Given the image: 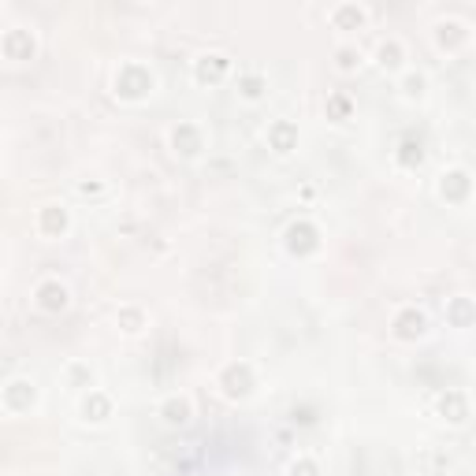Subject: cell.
Returning <instances> with one entry per match:
<instances>
[{
	"instance_id": "3",
	"label": "cell",
	"mask_w": 476,
	"mask_h": 476,
	"mask_svg": "<svg viewBox=\"0 0 476 476\" xmlns=\"http://www.w3.org/2000/svg\"><path fill=\"white\" fill-rule=\"evenodd\" d=\"M160 417H164L168 428H182V425H190V417H193V402L187 395H171L168 402L160 406Z\"/></svg>"
},
{
	"instance_id": "12",
	"label": "cell",
	"mask_w": 476,
	"mask_h": 476,
	"mask_svg": "<svg viewBox=\"0 0 476 476\" xmlns=\"http://www.w3.org/2000/svg\"><path fill=\"white\" fill-rule=\"evenodd\" d=\"M272 138H276V153H290L294 142H298V131L290 123H276L272 127Z\"/></svg>"
},
{
	"instance_id": "5",
	"label": "cell",
	"mask_w": 476,
	"mask_h": 476,
	"mask_svg": "<svg viewBox=\"0 0 476 476\" xmlns=\"http://www.w3.org/2000/svg\"><path fill=\"white\" fill-rule=\"evenodd\" d=\"M331 23L335 30H361L369 23V12L361 4H339V8H331Z\"/></svg>"
},
{
	"instance_id": "4",
	"label": "cell",
	"mask_w": 476,
	"mask_h": 476,
	"mask_svg": "<svg viewBox=\"0 0 476 476\" xmlns=\"http://www.w3.org/2000/svg\"><path fill=\"white\" fill-rule=\"evenodd\" d=\"M227 71H231V60H227L223 52H205L193 74H198V82H220Z\"/></svg>"
},
{
	"instance_id": "1",
	"label": "cell",
	"mask_w": 476,
	"mask_h": 476,
	"mask_svg": "<svg viewBox=\"0 0 476 476\" xmlns=\"http://www.w3.org/2000/svg\"><path fill=\"white\" fill-rule=\"evenodd\" d=\"M153 71L142 68V63H123L116 74V97H123V101H142V97L153 93Z\"/></svg>"
},
{
	"instance_id": "2",
	"label": "cell",
	"mask_w": 476,
	"mask_h": 476,
	"mask_svg": "<svg viewBox=\"0 0 476 476\" xmlns=\"http://www.w3.org/2000/svg\"><path fill=\"white\" fill-rule=\"evenodd\" d=\"M436 41H439V49L454 52V49H461L465 41H469V26L458 23V19H439L436 23Z\"/></svg>"
},
{
	"instance_id": "11",
	"label": "cell",
	"mask_w": 476,
	"mask_h": 476,
	"mask_svg": "<svg viewBox=\"0 0 476 476\" xmlns=\"http://www.w3.org/2000/svg\"><path fill=\"white\" fill-rule=\"evenodd\" d=\"M395 328H398V331H395L398 339H413V335H425V317H420V312H413V309H409L406 317L395 324Z\"/></svg>"
},
{
	"instance_id": "10",
	"label": "cell",
	"mask_w": 476,
	"mask_h": 476,
	"mask_svg": "<svg viewBox=\"0 0 476 476\" xmlns=\"http://www.w3.org/2000/svg\"><path fill=\"white\" fill-rule=\"evenodd\" d=\"M428 90V79H425V71H406L402 74V97L406 101H420Z\"/></svg>"
},
{
	"instance_id": "8",
	"label": "cell",
	"mask_w": 476,
	"mask_h": 476,
	"mask_svg": "<svg viewBox=\"0 0 476 476\" xmlns=\"http://www.w3.org/2000/svg\"><path fill=\"white\" fill-rule=\"evenodd\" d=\"M38 306L49 309V312L68 309V287H63V283H41L38 287Z\"/></svg>"
},
{
	"instance_id": "13",
	"label": "cell",
	"mask_w": 476,
	"mask_h": 476,
	"mask_svg": "<svg viewBox=\"0 0 476 476\" xmlns=\"http://www.w3.org/2000/svg\"><path fill=\"white\" fill-rule=\"evenodd\" d=\"M238 93H242L246 101H257V97L264 93V79L261 74H242V79H238Z\"/></svg>"
},
{
	"instance_id": "7",
	"label": "cell",
	"mask_w": 476,
	"mask_h": 476,
	"mask_svg": "<svg viewBox=\"0 0 476 476\" xmlns=\"http://www.w3.org/2000/svg\"><path fill=\"white\" fill-rule=\"evenodd\" d=\"M402 60H406V49L398 38H387L376 45V63H380L383 71H402Z\"/></svg>"
},
{
	"instance_id": "15",
	"label": "cell",
	"mask_w": 476,
	"mask_h": 476,
	"mask_svg": "<svg viewBox=\"0 0 476 476\" xmlns=\"http://www.w3.org/2000/svg\"><path fill=\"white\" fill-rule=\"evenodd\" d=\"M290 476H317V465L312 461H294L290 465Z\"/></svg>"
},
{
	"instance_id": "16",
	"label": "cell",
	"mask_w": 476,
	"mask_h": 476,
	"mask_svg": "<svg viewBox=\"0 0 476 476\" xmlns=\"http://www.w3.org/2000/svg\"><path fill=\"white\" fill-rule=\"evenodd\" d=\"M123 324H127L123 331H131V335H134V331H142V328H138V324H142V317H138V312H131V309L123 312Z\"/></svg>"
},
{
	"instance_id": "6",
	"label": "cell",
	"mask_w": 476,
	"mask_h": 476,
	"mask_svg": "<svg viewBox=\"0 0 476 476\" xmlns=\"http://www.w3.org/2000/svg\"><path fill=\"white\" fill-rule=\"evenodd\" d=\"M171 145H175V153H182V157H198L201 153V131L193 123H179L175 131H171Z\"/></svg>"
},
{
	"instance_id": "14",
	"label": "cell",
	"mask_w": 476,
	"mask_h": 476,
	"mask_svg": "<svg viewBox=\"0 0 476 476\" xmlns=\"http://www.w3.org/2000/svg\"><path fill=\"white\" fill-rule=\"evenodd\" d=\"M335 60H339V71H354V68H361V49L357 45H339Z\"/></svg>"
},
{
	"instance_id": "9",
	"label": "cell",
	"mask_w": 476,
	"mask_h": 476,
	"mask_svg": "<svg viewBox=\"0 0 476 476\" xmlns=\"http://www.w3.org/2000/svg\"><path fill=\"white\" fill-rule=\"evenodd\" d=\"M41 231L45 235H63L68 231V212L60 209V205H45V209H41Z\"/></svg>"
}]
</instances>
